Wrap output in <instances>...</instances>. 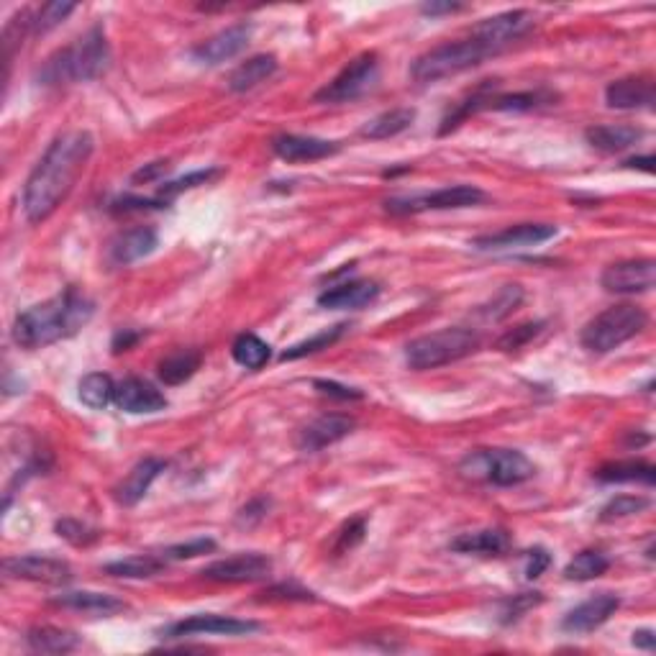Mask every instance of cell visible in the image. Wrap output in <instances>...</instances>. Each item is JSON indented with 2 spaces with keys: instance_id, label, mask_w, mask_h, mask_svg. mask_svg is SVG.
<instances>
[{
  "instance_id": "cell-1",
  "label": "cell",
  "mask_w": 656,
  "mask_h": 656,
  "mask_svg": "<svg viewBox=\"0 0 656 656\" xmlns=\"http://www.w3.org/2000/svg\"><path fill=\"white\" fill-rule=\"evenodd\" d=\"M95 152V139L88 131H65L49 144L24 185V213L29 223L47 221L75 188L77 177Z\"/></svg>"
},
{
  "instance_id": "cell-2",
  "label": "cell",
  "mask_w": 656,
  "mask_h": 656,
  "mask_svg": "<svg viewBox=\"0 0 656 656\" xmlns=\"http://www.w3.org/2000/svg\"><path fill=\"white\" fill-rule=\"evenodd\" d=\"M93 313V300L85 298L77 287H67L54 298L18 313L13 323V341L24 349H44L75 336L93 318Z\"/></svg>"
},
{
  "instance_id": "cell-3",
  "label": "cell",
  "mask_w": 656,
  "mask_h": 656,
  "mask_svg": "<svg viewBox=\"0 0 656 656\" xmlns=\"http://www.w3.org/2000/svg\"><path fill=\"white\" fill-rule=\"evenodd\" d=\"M111 65V47L106 31L93 26L88 34L77 39L70 47L59 49L44 62L39 80L44 85H70V82H88L100 77Z\"/></svg>"
},
{
  "instance_id": "cell-4",
  "label": "cell",
  "mask_w": 656,
  "mask_h": 656,
  "mask_svg": "<svg viewBox=\"0 0 656 656\" xmlns=\"http://www.w3.org/2000/svg\"><path fill=\"white\" fill-rule=\"evenodd\" d=\"M480 349V336L469 328H441L434 334L418 336L405 346V362L416 372L459 362Z\"/></svg>"
},
{
  "instance_id": "cell-5",
  "label": "cell",
  "mask_w": 656,
  "mask_h": 656,
  "mask_svg": "<svg viewBox=\"0 0 656 656\" xmlns=\"http://www.w3.org/2000/svg\"><path fill=\"white\" fill-rule=\"evenodd\" d=\"M459 475L475 482L513 487L536 475L531 459L516 449H477L462 459Z\"/></svg>"
},
{
  "instance_id": "cell-6",
  "label": "cell",
  "mask_w": 656,
  "mask_h": 656,
  "mask_svg": "<svg viewBox=\"0 0 656 656\" xmlns=\"http://www.w3.org/2000/svg\"><path fill=\"white\" fill-rule=\"evenodd\" d=\"M646 328V313L631 303L613 305L582 328V346L592 354H608L639 336Z\"/></svg>"
},
{
  "instance_id": "cell-7",
  "label": "cell",
  "mask_w": 656,
  "mask_h": 656,
  "mask_svg": "<svg viewBox=\"0 0 656 656\" xmlns=\"http://www.w3.org/2000/svg\"><path fill=\"white\" fill-rule=\"evenodd\" d=\"M490 54V49L482 47L480 41L472 39V36L469 39L449 41V44H441V47H434L431 52L421 54L413 62L410 75H413L416 82L444 80V77L459 75V72L482 65Z\"/></svg>"
},
{
  "instance_id": "cell-8",
  "label": "cell",
  "mask_w": 656,
  "mask_h": 656,
  "mask_svg": "<svg viewBox=\"0 0 656 656\" xmlns=\"http://www.w3.org/2000/svg\"><path fill=\"white\" fill-rule=\"evenodd\" d=\"M377 80H380V59L375 52H364L318 90L316 103H352L375 88Z\"/></svg>"
},
{
  "instance_id": "cell-9",
  "label": "cell",
  "mask_w": 656,
  "mask_h": 656,
  "mask_svg": "<svg viewBox=\"0 0 656 656\" xmlns=\"http://www.w3.org/2000/svg\"><path fill=\"white\" fill-rule=\"evenodd\" d=\"M485 200V193L475 185H449V188L434 190V193L413 195V198L387 200V213H421V211H457V208H472Z\"/></svg>"
},
{
  "instance_id": "cell-10",
  "label": "cell",
  "mask_w": 656,
  "mask_h": 656,
  "mask_svg": "<svg viewBox=\"0 0 656 656\" xmlns=\"http://www.w3.org/2000/svg\"><path fill=\"white\" fill-rule=\"evenodd\" d=\"M259 631V623L241 621V618H231V615H216V613H200L190 615L185 621L172 623L164 631V639H185V636H246V633Z\"/></svg>"
},
{
  "instance_id": "cell-11",
  "label": "cell",
  "mask_w": 656,
  "mask_h": 656,
  "mask_svg": "<svg viewBox=\"0 0 656 656\" xmlns=\"http://www.w3.org/2000/svg\"><path fill=\"white\" fill-rule=\"evenodd\" d=\"M533 29V13L531 11H508L498 13V16L485 18L482 24L472 29V39H477L485 49L492 54L508 47L510 41L521 39Z\"/></svg>"
},
{
  "instance_id": "cell-12",
  "label": "cell",
  "mask_w": 656,
  "mask_h": 656,
  "mask_svg": "<svg viewBox=\"0 0 656 656\" xmlns=\"http://www.w3.org/2000/svg\"><path fill=\"white\" fill-rule=\"evenodd\" d=\"M656 280L654 259H626L605 267L600 285L615 295H639L649 293Z\"/></svg>"
},
{
  "instance_id": "cell-13",
  "label": "cell",
  "mask_w": 656,
  "mask_h": 656,
  "mask_svg": "<svg viewBox=\"0 0 656 656\" xmlns=\"http://www.w3.org/2000/svg\"><path fill=\"white\" fill-rule=\"evenodd\" d=\"M557 234L559 229L554 223H518V226H508L498 234L480 236L472 241V246L480 252H508V249H528V246L546 244Z\"/></svg>"
},
{
  "instance_id": "cell-14",
  "label": "cell",
  "mask_w": 656,
  "mask_h": 656,
  "mask_svg": "<svg viewBox=\"0 0 656 656\" xmlns=\"http://www.w3.org/2000/svg\"><path fill=\"white\" fill-rule=\"evenodd\" d=\"M8 577L29 582H44V585H65L72 580V567L65 559L49 557V554H21L8 557L3 562Z\"/></svg>"
},
{
  "instance_id": "cell-15",
  "label": "cell",
  "mask_w": 656,
  "mask_h": 656,
  "mask_svg": "<svg viewBox=\"0 0 656 656\" xmlns=\"http://www.w3.org/2000/svg\"><path fill=\"white\" fill-rule=\"evenodd\" d=\"M272 572V562L264 554H236V557L218 559L203 569L205 580L213 582H259Z\"/></svg>"
},
{
  "instance_id": "cell-16",
  "label": "cell",
  "mask_w": 656,
  "mask_h": 656,
  "mask_svg": "<svg viewBox=\"0 0 656 656\" xmlns=\"http://www.w3.org/2000/svg\"><path fill=\"white\" fill-rule=\"evenodd\" d=\"M252 34L254 26L241 21V24L218 31L216 36L198 44V47L193 49V57L198 59L200 65H223V62H229V59L239 57V54L244 52L246 44L252 41Z\"/></svg>"
},
{
  "instance_id": "cell-17",
  "label": "cell",
  "mask_w": 656,
  "mask_h": 656,
  "mask_svg": "<svg viewBox=\"0 0 656 656\" xmlns=\"http://www.w3.org/2000/svg\"><path fill=\"white\" fill-rule=\"evenodd\" d=\"M618 608H621V598H618V595H613V592H600L595 598L585 600V603H580L574 610H569V613L564 615L562 628L567 633H590L603 626L605 621H610V615Z\"/></svg>"
},
{
  "instance_id": "cell-18",
  "label": "cell",
  "mask_w": 656,
  "mask_h": 656,
  "mask_svg": "<svg viewBox=\"0 0 656 656\" xmlns=\"http://www.w3.org/2000/svg\"><path fill=\"white\" fill-rule=\"evenodd\" d=\"M354 418L344 416V413H326V416L316 418L298 434V449L300 451H321L326 446L336 444V441L346 439L354 431Z\"/></svg>"
},
{
  "instance_id": "cell-19",
  "label": "cell",
  "mask_w": 656,
  "mask_h": 656,
  "mask_svg": "<svg viewBox=\"0 0 656 656\" xmlns=\"http://www.w3.org/2000/svg\"><path fill=\"white\" fill-rule=\"evenodd\" d=\"M272 149L285 162H318V159L334 157L341 147L336 141L316 139V136L282 134L272 141Z\"/></svg>"
},
{
  "instance_id": "cell-20",
  "label": "cell",
  "mask_w": 656,
  "mask_h": 656,
  "mask_svg": "<svg viewBox=\"0 0 656 656\" xmlns=\"http://www.w3.org/2000/svg\"><path fill=\"white\" fill-rule=\"evenodd\" d=\"M113 403L126 413H157V410L167 408V398L152 382L141 380V377H126L123 382H118Z\"/></svg>"
},
{
  "instance_id": "cell-21",
  "label": "cell",
  "mask_w": 656,
  "mask_h": 656,
  "mask_svg": "<svg viewBox=\"0 0 656 656\" xmlns=\"http://www.w3.org/2000/svg\"><path fill=\"white\" fill-rule=\"evenodd\" d=\"M157 246H159V234L152 229V226H136V229L118 234L116 239L111 241L108 254H111L113 264H123V267H126V264H134L139 262V259L149 257Z\"/></svg>"
},
{
  "instance_id": "cell-22",
  "label": "cell",
  "mask_w": 656,
  "mask_h": 656,
  "mask_svg": "<svg viewBox=\"0 0 656 656\" xmlns=\"http://www.w3.org/2000/svg\"><path fill=\"white\" fill-rule=\"evenodd\" d=\"M605 103L618 111H633V108H651L654 103V82L649 77H623L610 82L605 88Z\"/></svg>"
},
{
  "instance_id": "cell-23",
  "label": "cell",
  "mask_w": 656,
  "mask_h": 656,
  "mask_svg": "<svg viewBox=\"0 0 656 656\" xmlns=\"http://www.w3.org/2000/svg\"><path fill=\"white\" fill-rule=\"evenodd\" d=\"M585 139L592 149L605 154H618L631 149L644 139V129L631 126V123H605V126H592L585 131Z\"/></svg>"
},
{
  "instance_id": "cell-24",
  "label": "cell",
  "mask_w": 656,
  "mask_h": 656,
  "mask_svg": "<svg viewBox=\"0 0 656 656\" xmlns=\"http://www.w3.org/2000/svg\"><path fill=\"white\" fill-rule=\"evenodd\" d=\"M380 295V285L377 282L369 280H354V282H344V285H336L331 290L318 298V305L321 308H331V311H357V308H364L372 300Z\"/></svg>"
},
{
  "instance_id": "cell-25",
  "label": "cell",
  "mask_w": 656,
  "mask_h": 656,
  "mask_svg": "<svg viewBox=\"0 0 656 656\" xmlns=\"http://www.w3.org/2000/svg\"><path fill=\"white\" fill-rule=\"evenodd\" d=\"M510 549V536L505 528H480V531L459 533L451 541V551L457 554H482V557H500Z\"/></svg>"
},
{
  "instance_id": "cell-26",
  "label": "cell",
  "mask_w": 656,
  "mask_h": 656,
  "mask_svg": "<svg viewBox=\"0 0 656 656\" xmlns=\"http://www.w3.org/2000/svg\"><path fill=\"white\" fill-rule=\"evenodd\" d=\"M164 467L167 464L162 462V459H141L139 464H136L134 469H131L129 475H126V480L121 482V485L116 487V500L121 505H136L139 503L144 495L149 492V487H152V482L157 480L159 475L164 472Z\"/></svg>"
},
{
  "instance_id": "cell-27",
  "label": "cell",
  "mask_w": 656,
  "mask_h": 656,
  "mask_svg": "<svg viewBox=\"0 0 656 656\" xmlns=\"http://www.w3.org/2000/svg\"><path fill=\"white\" fill-rule=\"evenodd\" d=\"M54 605H62V608L77 610V613H88V615H100V618H108V615H116L121 610H126V603L118 600L116 595H106V592H65L54 598Z\"/></svg>"
},
{
  "instance_id": "cell-28",
  "label": "cell",
  "mask_w": 656,
  "mask_h": 656,
  "mask_svg": "<svg viewBox=\"0 0 656 656\" xmlns=\"http://www.w3.org/2000/svg\"><path fill=\"white\" fill-rule=\"evenodd\" d=\"M277 72V57L275 54H257L241 62L229 75V90L231 93H246L262 85L264 80H270Z\"/></svg>"
},
{
  "instance_id": "cell-29",
  "label": "cell",
  "mask_w": 656,
  "mask_h": 656,
  "mask_svg": "<svg viewBox=\"0 0 656 656\" xmlns=\"http://www.w3.org/2000/svg\"><path fill=\"white\" fill-rule=\"evenodd\" d=\"M26 644L36 654H67L80 646V636L57 626H36L26 633Z\"/></svg>"
},
{
  "instance_id": "cell-30",
  "label": "cell",
  "mask_w": 656,
  "mask_h": 656,
  "mask_svg": "<svg viewBox=\"0 0 656 656\" xmlns=\"http://www.w3.org/2000/svg\"><path fill=\"white\" fill-rule=\"evenodd\" d=\"M200 362H203V357L198 349H177L159 362L157 375L164 385H182L198 372Z\"/></svg>"
},
{
  "instance_id": "cell-31",
  "label": "cell",
  "mask_w": 656,
  "mask_h": 656,
  "mask_svg": "<svg viewBox=\"0 0 656 656\" xmlns=\"http://www.w3.org/2000/svg\"><path fill=\"white\" fill-rule=\"evenodd\" d=\"M416 121V111L413 108H393V111H385L380 116H375L372 121H367L362 126L364 139H393V136L403 134L413 126Z\"/></svg>"
},
{
  "instance_id": "cell-32",
  "label": "cell",
  "mask_w": 656,
  "mask_h": 656,
  "mask_svg": "<svg viewBox=\"0 0 656 656\" xmlns=\"http://www.w3.org/2000/svg\"><path fill=\"white\" fill-rule=\"evenodd\" d=\"M600 482H641V485H654L656 469L654 464L641 462V459H626V462H610L595 472Z\"/></svg>"
},
{
  "instance_id": "cell-33",
  "label": "cell",
  "mask_w": 656,
  "mask_h": 656,
  "mask_svg": "<svg viewBox=\"0 0 656 656\" xmlns=\"http://www.w3.org/2000/svg\"><path fill=\"white\" fill-rule=\"evenodd\" d=\"M164 567H167V559L162 554H139V557L106 564V572L113 574V577H126V580H144V577L159 574Z\"/></svg>"
},
{
  "instance_id": "cell-34",
  "label": "cell",
  "mask_w": 656,
  "mask_h": 656,
  "mask_svg": "<svg viewBox=\"0 0 656 656\" xmlns=\"http://www.w3.org/2000/svg\"><path fill=\"white\" fill-rule=\"evenodd\" d=\"M608 567L610 559L605 557L603 551H580V554L564 567V577L572 582H590L603 577V574L608 572Z\"/></svg>"
},
{
  "instance_id": "cell-35",
  "label": "cell",
  "mask_w": 656,
  "mask_h": 656,
  "mask_svg": "<svg viewBox=\"0 0 656 656\" xmlns=\"http://www.w3.org/2000/svg\"><path fill=\"white\" fill-rule=\"evenodd\" d=\"M231 357L236 359V364L246 369H262L264 364L270 362L272 349L257 334H241L234 341V346H231Z\"/></svg>"
},
{
  "instance_id": "cell-36",
  "label": "cell",
  "mask_w": 656,
  "mask_h": 656,
  "mask_svg": "<svg viewBox=\"0 0 656 656\" xmlns=\"http://www.w3.org/2000/svg\"><path fill=\"white\" fill-rule=\"evenodd\" d=\"M113 398H116V385L103 372H90L80 380V400L88 408L103 410L113 403Z\"/></svg>"
},
{
  "instance_id": "cell-37",
  "label": "cell",
  "mask_w": 656,
  "mask_h": 656,
  "mask_svg": "<svg viewBox=\"0 0 656 656\" xmlns=\"http://www.w3.org/2000/svg\"><path fill=\"white\" fill-rule=\"evenodd\" d=\"M523 300V287L521 285H503L498 293L492 295V300L480 308V316L485 321H503L510 313L516 311Z\"/></svg>"
},
{
  "instance_id": "cell-38",
  "label": "cell",
  "mask_w": 656,
  "mask_h": 656,
  "mask_svg": "<svg viewBox=\"0 0 656 656\" xmlns=\"http://www.w3.org/2000/svg\"><path fill=\"white\" fill-rule=\"evenodd\" d=\"M344 328L346 326H334L328 328V331H323V334H316L311 336V339L300 341V344L285 349V352H282V359H300V357H308V354L321 352V349H328V346L336 344V341L344 336Z\"/></svg>"
},
{
  "instance_id": "cell-39",
  "label": "cell",
  "mask_w": 656,
  "mask_h": 656,
  "mask_svg": "<svg viewBox=\"0 0 656 656\" xmlns=\"http://www.w3.org/2000/svg\"><path fill=\"white\" fill-rule=\"evenodd\" d=\"M649 508V500L641 498V495H618V498L610 500L608 505L600 513V521H615V518H628L636 516L641 510Z\"/></svg>"
},
{
  "instance_id": "cell-40",
  "label": "cell",
  "mask_w": 656,
  "mask_h": 656,
  "mask_svg": "<svg viewBox=\"0 0 656 656\" xmlns=\"http://www.w3.org/2000/svg\"><path fill=\"white\" fill-rule=\"evenodd\" d=\"M218 175H221V170H198V172H190V175L180 177V180L164 182L162 188H159V198L170 200V198H175V195L185 193V190H193V188H198V185L211 182L213 177H218Z\"/></svg>"
},
{
  "instance_id": "cell-41",
  "label": "cell",
  "mask_w": 656,
  "mask_h": 656,
  "mask_svg": "<svg viewBox=\"0 0 656 656\" xmlns=\"http://www.w3.org/2000/svg\"><path fill=\"white\" fill-rule=\"evenodd\" d=\"M75 8H77L75 3H47V6H41L39 13L34 16V24H31V29H34L36 34L52 31L54 26L62 24V21H65L72 11H75Z\"/></svg>"
},
{
  "instance_id": "cell-42",
  "label": "cell",
  "mask_w": 656,
  "mask_h": 656,
  "mask_svg": "<svg viewBox=\"0 0 656 656\" xmlns=\"http://www.w3.org/2000/svg\"><path fill=\"white\" fill-rule=\"evenodd\" d=\"M544 98V93H516V95H498L487 100V108L495 111H531Z\"/></svg>"
},
{
  "instance_id": "cell-43",
  "label": "cell",
  "mask_w": 656,
  "mask_h": 656,
  "mask_svg": "<svg viewBox=\"0 0 656 656\" xmlns=\"http://www.w3.org/2000/svg\"><path fill=\"white\" fill-rule=\"evenodd\" d=\"M54 528H57V533L62 536V539H67L70 544H75V546H88L98 539V533H95L93 528H88L85 523H80V521H70V518H65V521H57V526Z\"/></svg>"
},
{
  "instance_id": "cell-44",
  "label": "cell",
  "mask_w": 656,
  "mask_h": 656,
  "mask_svg": "<svg viewBox=\"0 0 656 656\" xmlns=\"http://www.w3.org/2000/svg\"><path fill=\"white\" fill-rule=\"evenodd\" d=\"M216 549V544H213L211 539H195V541H188V544H177V546H170V549L162 551V557L167 559V562H177V559H195L200 557V554H208V551Z\"/></svg>"
},
{
  "instance_id": "cell-45",
  "label": "cell",
  "mask_w": 656,
  "mask_h": 656,
  "mask_svg": "<svg viewBox=\"0 0 656 656\" xmlns=\"http://www.w3.org/2000/svg\"><path fill=\"white\" fill-rule=\"evenodd\" d=\"M539 331H541V323H523V326H516L513 331L500 336L498 346L503 352H513V349H521L523 344H528V341L539 334Z\"/></svg>"
},
{
  "instance_id": "cell-46",
  "label": "cell",
  "mask_w": 656,
  "mask_h": 656,
  "mask_svg": "<svg viewBox=\"0 0 656 656\" xmlns=\"http://www.w3.org/2000/svg\"><path fill=\"white\" fill-rule=\"evenodd\" d=\"M364 531H367V521H364V518H352V521L341 528L339 536H336V554H344V551L354 549V546L364 539Z\"/></svg>"
},
{
  "instance_id": "cell-47",
  "label": "cell",
  "mask_w": 656,
  "mask_h": 656,
  "mask_svg": "<svg viewBox=\"0 0 656 656\" xmlns=\"http://www.w3.org/2000/svg\"><path fill=\"white\" fill-rule=\"evenodd\" d=\"M541 603V595L539 592H523V595H516L513 600H508L505 603V610H503V623H510V621H518L523 613H526L528 608H533V605Z\"/></svg>"
},
{
  "instance_id": "cell-48",
  "label": "cell",
  "mask_w": 656,
  "mask_h": 656,
  "mask_svg": "<svg viewBox=\"0 0 656 656\" xmlns=\"http://www.w3.org/2000/svg\"><path fill=\"white\" fill-rule=\"evenodd\" d=\"M152 208H167L164 198H121L111 205L113 213H129V211H152Z\"/></svg>"
},
{
  "instance_id": "cell-49",
  "label": "cell",
  "mask_w": 656,
  "mask_h": 656,
  "mask_svg": "<svg viewBox=\"0 0 656 656\" xmlns=\"http://www.w3.org/2000/svg\"><path fill=\"white\" fill-rule=\"evenodd\" d=\"M313 385H316L318 393L331 395V398H339V400H359V398H362V393H359V390H354V387L339 385V382H334V380H316Z\"/></svg>"
},
{
  "instance_id": "cell-50",
  "label": "cell",
  "mask_w": 656,
  "mask_h": 656,
  "mask_svg": "<svg viewBox=\"0 0 656 656\" xmlns=\"http://www.w3.org/2000/svg\"><path fill=\"white\" fill-rule=\"evenodd\" d=\"M551 564V557L544 549H531L526 554V577L528 580H536L546 572V567Z\"/></svg>"
},
{
  "instance_id": "cell-51",
  "label": "cell",
  "mask_w": 656,
  "mask_h": 656,
  "mask_svg": "<svg viewBox=\"0 0 656 656\" xmlns=\"http://www.w3.org/2000/svg\"><path fill=\"white\" fill-rule=\"evenodd\" d=\"M167 170H170V164H167V162H152V164H147V167L136 170L131 180H134V182H152V180H157L159 175H164Z\"/></svg>"
},
{
  "instance_id": "cell-52",
  "label": "cell",
  "mask_w": 656,
  "mask_h": 656,
  "mask_svg": "<svg viewBox=\"0 0 656 656\" xmlns=\"http://www.w3.org/2000/svg\"><path fill=\"white\" fill-rule=\"evenodd\" d=\"M633 646H636V649H644V651H654L656 649L654 631L644 628V631L633 633Z\"/></svg>"
},
{
  "instance_id": "cell-53",
  "label": "cell",
  "mask_w": 656,
  "mask_h": 656,
  "mask_svg": "<svg viewBox=\"0 0 656 656\" xmlns=\"http://www.w3.org/2000/svg\"><path fill=\"white\" fill-rule=\"evenodd\" d=\"M462 8V3H426V6H421V11L426 16H439V13H454L462 11Z\"/></svg>"
},
{
  "instance_id": "cell-54",
  "label": "cell",
  "mask_w": 656,
  "mask_h": 656,
  "mask_svg": "<svg viewBox=\"0 0 656 656\" xmlns=\"http://www.w3.org/2000/svg\"><path fill=\"white\" fill-rule=\"evenodd\" d=\"M267 508H270V503H267L264 498H259V500H254V503L246 505L244 510H241V518H254V521H259V518H264Z\"/></svg>"
},
{
  "instance_id": "cell-55",
  "label": "cell",
  "mask_w": 656,
  "mask_h": 656,
  "mask_svg": "<svg viewBox=\"0 0 656 656\" xmlns=\"http://www.w3.org/2000/svg\"><path fill=\"white\" fill-rule=\"evenodd\" d=\"M139 339V334H129V331H123V334H118L116 339H113V352H126L134 341Z\"/></svg>"
},
{
  "instance_id": "cell-56",
  "label": "cell",
  "mask_w": 656,
  "mask_h": 656,
  "mask_svg": "<svg viewBox=\"0 0 656 656\" xmlns=\"http://www.w3.org/2000/svg\"><path fill=\"white\" fill-rule=\"evenodd\" d=\"M628 167H633V170H636V167H639V170H644V172H654V157H633V159H628Z\"/></svg>"
}]
</instances>
